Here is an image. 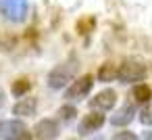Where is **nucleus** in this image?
I'll list each match as a JSON object with an SVG mask.
<instances>
[{"instance_id": "5", "label": "nucleus", "mask_w": 152, "mask_h": 140, "mask_svg": "<svg viewBox=\"0 0 152 140\" xmlns=\"http://www.w3.org/2000/svg\"><path fill=\"white\" fill-rule=\"evenodd\" d=\"M92 84H94L92 75H81L77 82H73V84L67 88L65 98H67V100H81L83 96H88V94H90Z\"/></svg>"}, {"instance_id": "15", "label": "nucleus", "mask_w": 152, "mask_h": 140, "mask_svg": "<svg viewBox=\"0 0 152 140\" xmlns=\"http://www.w3.org/2000/svg\"><path fill=\"white\" fill-rule=\"evenodd\" d=\"M113 140H137V136L133 132H117L113 136Z\"/></svg>"}, {"instance_id": "8", "label": "nucleus", "mask_w": 152, "mask_h": 140, "mask_svg": "<svg viewBox=\"0 0 152 140\" xmlns=\"http://www.w3.org/2000/svg\"><path fill=\"white\" fill-rule=\"evenodd\" d=\"M117 102V92L115 90H102L94 98H90V107L98 111H110Z\"/></svg>"}, {"instance_id": "7", "label": "nucleus", "mask_w": 152, "mask_h": 140, "mask_svg": "<svg viewBox=\"0 0 152 140\" xmlns=\"http://www.w3.org/2000/svg\"><path fill=\"white\" fill-rule=\"evenodd\" d=\"M34 132H36V138L38 140H56L58 134H61V127H58V123L54 119H48L46 117V119H40L36 123Z\"/></svg>"}, {"instance_id": "6", "label": "nucleus", "mask_w": 152, "mask_h": 140, "mask_svg": "<svg viewBox=\"0 0 152 140\" xmlns=\"http://www.w3.org/2000/svg\"><path fill=\"white\" fill-rule=\"evenodd\" d=\"M102 125H104V115H102V111H92V113L83 115V119L79 121V127H77V130H79L81 136H90V134L98 132Z\"/></svg>"}, {"instance_id": "11", "label": "nucleus", "mask_w": 152, "mask_h": 140, "mask_svg": "<svg viewBox=\"0 0 152 140\" xmlns=\"http://www.w3.org/2000/svg\"><path fill=\"white\" fill-rule=\"evenodd\" d=\"M117 73H119V69L115 67V63H104L98 67V80L100 82H113L117 77Z\"/></svg>"}, {"instance_id": "14", "label": "nucleus", "mask_w": 152, "mask_h": 140, "mask_svg": "<svg viewBox=\"0 0 152 140\" xmlns=\"http://www.w3.org/2000/svg\"><path fill=\"white\" fill-rule=\"evenodd\" d=\"M27 90H29V82L27 80H19V82L13 84V94L15 96H23Z\"/></svg>"}, {"instance_id": "13", "label": "nucleus", "mask_w": 152, "mask_h": 140, "mask_svg": "<svg viewBox=\"0 0 152 140\" xmlns=\"http://www.w3.org/2000/svg\"><path fill=\"white\" fill-rule=\"evenodd\" d=\"M58 115H61V119L65 121V123H69L75 115H77V111H75V107H71V105H65V107H61L58 109Z\"/></svg>"}, {"instance_id": "9", "label": "nucleus", "mask_w": 152, "mask_h": 140, "mask_svg": "<svg viewBox=\"0 0 152 140\" xmlns=\"http://www.w3.org/2000/svg\"><path fill=\"white\" fill-rule=\"evenodd\" d=\"M135 117V107L131 105V102H127V105H123L121 109H117L115 111V115L110 117V123L113 125H127V123H131V119Z\"/></svg>"}, {"instance_id": "4", "label": "nucleus", "mask_w": 152, "mask_h": 140, "mask_svg": "<svg viewBox=\"0 0 152 140\" xmlns=\"http://www.w3.org/2000/svg\"><path fill=\"white\" fill-rule=\"evenodd\" d=\"M146 73H148V69H146L144 63H137V61H125V63L119 67L117 77H119L123 84H131V82H140V80H144Z\"/></svg>"}, {"instance_id": "17", "label": "nucleus", "mask_w": 152, "mask_h": 140, "mask_svg": "<svg viewBox=\"0 0 152 140\" xmlns=\"http://www.w3.org/2000/svg\"><path fill=\"white\" fill-rule=\"evenodd\" d=\"M2 105H4V94L0 92V107H2Z\"/></svg>"}, {"instance_id": "1", "label": "nucleus", "mask_w": 152, "mask_h": 140, "mask_svg": "<svg viewBox=\"0 0 152 140\" xmlns=\"http://www.w3.org/2000/svg\"><path fill=\"white\" fill-rule=\"evenodd\" d=\"M75 73H77V59L71 57L69 61L56 65V67L48 73V86H50L52 90H61V88H65V86L75 77Z\"/></svg>"}, {"instance_id": "16", "label": "nucleus", "mask_w": 152, "mask_h": 140, "mask_svg": "<svg viewBox=\"0 0 152 140\" xmlns=\"http://www.w3.org/2000/svg\"><path fill=\"white\" fill-rule=\"evenodd\" d=\"M144 140H152V132H146L144 134Z\"/></svg>"}, {"instance_id": "2", "label": "nucleus", "mask_w": 152, "mask_h": 140, "mask_svg": "<svg viewBox=\"0 0 152 140\" xmlns=\"http://www.w3.org/2000/svg\"><path fill=\"white\" fill-rule=\"evenodd\" d=\"M0 13L11 23H21L29 13V2L27 0H0Z\"/></svg>"}, {"instance_id": "12", "label": "nucleus", "mask_w": 152, "mask_h": 140, "mask_svg": "<svg viewBox=\"0 0 152 140\" xmlns=\"http://www.w3.org/2000/svg\"><path fill=\"white\" fill-rule=\"evenodd\" d=\"M150 96H152V90H150L146 84H140V86L133 88V98H135V102H148Z\"/></svg>"}, {"instance_id": "3", "label": "nucleus", "mask_w": 152, "mask_h": 140, "mask_svg": "<svg viewBox=\"0 0 152 140\" xmlns=\"http://www.w3.org/2000/svg\"><path fill=\"white\" fill-rule=\"evenodd\" d=\"M0 140H31V132L19 119H9L0 123Z\"/></svg>"}, {"instance_id": "10", "label": "nucleus", "mask_w": 152, "mask_h": 140, "mask_svg": "<svg viewBox=\"0 0 152 140\" xmlns=\"http://www.w3.org/2000/svg\"><path fill=\"white\" fill-rule=\"evenodd\" d=\"M36 107H38L36 98H21L19 102H15L13 113L15 115H21V117H27V115H34L36 113Z\"/></svg>"}]
</instances>
